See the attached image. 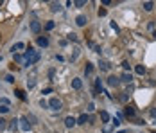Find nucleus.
Wrapping results in <instances>:
<instances>
[{"label":"nucleus","mask_w":156,"mask_h":133,"mask_svg":"<svg viewBox=\"0 0 156 133\" xmlns=\"http://www.w3.org/2000/svg\"><path fill=\"white\" fill-rule=\"evenodd\" d=\"M49 108H52V110H61V101H59L58 97H52L50 101H49Z\"/></svg>","instance_id":"nucleus-1"},{"label":"nucleus","mask_w":156,"mask_h":133,"mask_svg":"<svg viewBox=\"0 0 156 133\" xmlns=\"http://www.w3.org/2000/svg\"><path fill=\"white\" fill-rule=\"evenodd\" d=\"M18 122H20L22 131H29V130H31V124H29V119H27V117H23V119H20Z\"/></svg>","instance_id":"nucleus-2"},{"label":"nucleus","mask_w":156,"mask_h":133,"mask_svg":"<svg viewBox=\"0 0 156 133\" xmlns=\"http://www.w3.org/2000/svg\"><path fill=\"white\" fill-rule=\"evenodd\" d=\"M31 31L34 32V34H38V32L41 31V23H40V22H31Z\"/></svg>","instance_id":"nucleus-3"},{"label":"nucleus","mask_w":156,"mask_h":133,"mask_svg":"<svg viewBox=\"0 0 156 133\" xmlns=\"http://www.w3.org/2000/svg\"><path fill=\"white\" fill-rule=\"evenodd\" d=\"M118 83H120V77H117V76H110L108 77V85L110 86H117Z\"/></svg>","instance_id":"nucleus-4"},{"label":"nucleus","mask_w":156,"mask_h":133,"mask_svg":"<svg viewBox=\"0 0 156 133\" xmlns=\"http://www.w3.org/2000/svg\"><path fill=\"white\" fill-rule=\"evenodd\" d=\"M72 88H75V90H81V88H83V81H81L79 77L72 79Z\"/></svg>","instance_id":"nucleus-5"},{"label":"nucleus","mask_w":156,"mask_h":133,"mask_svg":"<svg viewBox=\"0 0 156 133\" xmlns=\"http://www.w3.org/2000/svg\"><path fill=\"white\" fill-rule=\"evenodd\" d=\"M120 81L131 83V81H133V76H131V72H124V74H122V77H120Z\"/></svg>","instance_id":"nucleus-6"},{"label":"nucleus","mask_w":156,"mask_h":133,"mask_svg":"<svg viewBox=\"0 0 156 133\" xmlns=\"http://www.w3.org/2000/svg\"><path fill=\"white\" fill-rule=\"evenodd\" d=\"M75 124H77V121H75L74 117H66V119H65V126H66V128H72Z\"/></svg>","instance_id":"nucleus-7"},{"label":"nucleus","mask_w":156,"mask_h":133,"mask_svg":"<svg viewBox=\"0 0 156 133\" xmlns=\"http://www.w3.org/2000/svg\"><path fill=\"white\" fill-rule=\"evenodd\" d=\"M63 7H61V4H59V2H52L50 4V11L52 13H58V11H61Z\"/></svg>","instance_id":"nucleus-8"},{"label":"nucleus","mask_w":156,"mask_h":133,"mask_svg":"<svg viewBox=\"0 0 156 133\" xmlns=\"http://www.w3.org/2000/svg\"><path fill=\"white\" fill-rule=\"evenodd\" d=\"M86 16H83V14H79V16H77V18H75V23H77V25H81V27H83V25H86Z\"/></svg>","instance_id":"nucleus-9"},{"label":"nucleus","mask_w":156,"mask_h":133,"mask_svg":"<svg viewBox=\"0 0 156 133\" xmlns=\"http://www.w3.org/2000/svg\"><path fill=\"white\" fill-rule=\"evenodd\" d=\"M90 121V117L86 115V113H83V115H79V119H77V124H86Z\"/></svg>","instance_id":"nucleus-10"},{"label":"nucleus","mask_w":156,"mask_h":133,"mask_svg":"<svg viewBox=\"0 0 156 133\" xmlns=\"http://www.w3.org/2000/svg\"><path fill=\"white\" fill-rule=\"evenodd\" d=\"M135 72H136V74H140V76H144V74H145V67L136 65V67H135Z\"/></svg>","instance_id":"nucleus-11"},{"label":"nucleus","mask_w":156,"mask_h":133,"mask_svg":"<svg viewBox=\"0 0 156 133\" xmlns=\"http://www.w3.org/2000/svg\"><path fill=\"white\" fill-rule=\"evenodd\" d=\"M38 45H40V47H47V45H49V40H47L45 36H43V38H38Z\"/></svg>","instance_id":"nucleus-12"},{"label":"nucleus","mask_w":156,"mask_h":133,"mask_svg":"<svg viewBox=\"0 0 156 133\" xmlns=\"http://www.w3.org/2000/svg\"><path fill=\"white\" fill-rule=\"evenodd\" d=\"M22 49H25V43H22V41H18V43L13 45V51H22Z\"/></svg>","instance_id":"nucleus-13"},{"label":"nucleus","mask_w":156,"mask_h":133,"mask_svg":"<svg viewBox=\"0 0 156 133\" xmlns=\"http://www.w3.org/2000/svg\"><path fill=\"white\" fill-rule=\"evenodd\" d=\"M101 119H102L104 122H110L111 117H110V113H108V112H101Z\"/></svg>","instance_id":"nucleus-14"},{"label":"nucleus","mask_w":156,"mask_h":133,"mask_svg":"<svg viewBox=\"0 0 156 133\" xmlns=\"http://www.w3.org/2000/svg\"><path fill=\"white\" fill-rule=\"evenodd\" d=\"M124 113H126V117H133V115H135V110L127 106V108H126V110H124Z\"/></svg>","instance_id":"nucleus-15"},{"label":"nucleus","mask_w":156,"mask_h":133,"mask_svg":"<svg viewBox=\"0 0 156 133\" xmlns=\"http://www.w3.org/2000/svg\"><path fill=\"white\" fill-rule=\"evenodd\" d=\"M102 90V83H101V79H97V83H95V93L101 92Z\"/></svg>","instance_id":"nucleus-16"},{"label":"nucleus","mask_w":156,"mask_h":133,"mask_svg":"<svg viewBox=\"0 0 156 133\" xmlns=\"http://www.w3.org/2000/svg\"><path fill=\"white\" fill-rule=\"evenodd\" d=\"M11 130H13V131H14V130H16V128H18V119H13V121H11Z\"/></svg>","instance_id":"nucleus-17"},{"label":"nucleus","mask_w":156,"mask_h":133,"mask_svg":"<svg viewBox=\"0 0 156 133\" xmlns=\"http://www.w3.org/2000/svg\"><path fill=\"white\" fill-rule=\"evenodd\" d=\"M111 130H113V124H108L102 128V133H111Z\"/></svg>","instance_id":"nucleus-18"},{"label":"nucleus","mask_w":156,"mask_h":133,"mask_svg":"<svg viewBox=\"0 0 156 133\" xmlns=\"http://www.w3.org/2000/svg\"><path fill=\"white\" fill-rule=\"evenodd\" d=\"M9 112V106L7 104H0V113H7Z\"/></svg>","instance_id":"nucleus-19"},{"label":"nucleus","mask_w":156,"mask_h":133,"mask_svg":"<svg viewBox=\"0 0 156 133\" xmlns=\"http://www.w3.org/2000/svg\"><path fill=\"white\" fill-rule=\"evenodd\" d=\"M6 126H7V121L0 117V131H2V130H6Z\"/></svg>","instance_id":"nucleus-20"},{"label":"nucleus","mask_w":156,"mask_h":133,"mask_svg":"<svg viewBox=\"0 0 156 133\" xmlns=\"http://www.w3.org/2000/svg\"><path fill=\"white\" fill-rule=\"evenodd\" d=\"M144 9L151 11V9H153V2H144Z\"/></svg>","instance_id":"nucleus-21"},{"label":"nucleus","mask_w":156,"mask_h":133,"mask_svg":"<svg viewBox=\"0 0 156 133\" xmlns=\"http://www.w3.org/2000/svg\"><path fill=\"white\" fill-rule=\"evenodd\" d=\"M14 61L16 63H25L23 61V56H20V54H14Z\"/></svg>","instance_id":"nucleus-22"},{"label":"nucleus","mask_w":156,"mask_h":133,"mask_svg":"<svg viewBox=\"0 0 156 133\" xmlns=\"http://www.w3.org/2000/svg\"><path fill=\"white\" fill-rule=\"evenodd\" d=\"M101 70H110V65L106 61H101Z\"/></svg>","instance_id":"nucleus-23"},{"label":"nucleus","mask_w":156,"mask_h":133,"mask_svg":"<svg viewBox=\"0 0 156 133\" xmlns=\"http://www.w3.org/2000/svg\"><path fill=\"white\" fill-rule=\"evenodd\" d=\"M92 70H93V65H92V63H88V65H86V74H92Z\"/></svg>","instance_id":"nucleus-24"},{"label":"nucleus","mask_w":156,"mask_h":133,"mask_svg":"<svg viewBox=\"0 0 156 133\" xmlns=\"http://www.w3.org/2000/svg\"><path fill=\"white\" fill-rule=\"evenodd\" d=\"M45 29H47V31H52V29H54V22H47Z\"/></svg>","instance_id":"nucleus-25"},{"label":"nucleus","mask_w":156,"mask_h":133,"mask_svg":"<svg viewBox=\"0 0 156 133\" xmlns=\"http://www.w3.org/2000/svg\"><path fill=\"white\" fill-rule=\"evenodd\" d=\"M16 95H18V97H20L22 101H25V93L22 92V90H16Z\"/></svg>","instance_id":"nucleus-26"},{"label":"nucleus","mask_w":156,"mask_h":133,"mask_svg":"<svg viewBox=\"0 0 156 133\" xmlns=\"http://www.w3.org/2000/svg\"><path fill=\"white\" fill-rule=\"evenodd\" d=\"M111 124H113V128H118V126H120V121H118V119L115 117V119H113V122H111Z\"/></svg>","instance_id":"nucleus-27"},{"label":"nucleus","mask_w":156,"mask_h":133,"mask_svg":"<svg viewBox=\"0 0 156 133\" xmlns=\"http://www.w3.org/2000/svg\"><path fill=\"white\" fill-rule=\"evenodd\" d=\"M6 81H7V83H14V76H11V74H9V76L6 77Z\"/></svg>","instance_id":"nucleus-28"},{"label":"nucleus","mask_w":156,"mask_h":133,"mask_svg":"<svg viewBox=\"0 0 156 133\" xmlns=\"http://www.w3.org/2000/svg\"><path fill=\"white\" fill-rule=\"evenodd\" d=\"M40 106H41V108H47V106H49V102L45 101V99H41V101H40Z\"/></svg>","instance_id":"nucleus-29"},{"label":"nucleus","mask_w":156,"mask_h":133,"mask_svg":"<svg viewBox=\"0 0 156 133\" xmlns=\"http://www.w3.org/2000/svg\"><path fill=\"white\" fill-rule=\"evenodd\" d=\"M84 4H86V2H84V0H77V2H75V6H77V7H83Z\"/></svg>","instance_id":"nucleus-30"},{"label":"nucleus","mask_w":156,"mask_h":133,"mask_svg":"<svg viewBox=\"0 0 156 133\" xmlns=\"http://www.w3.org/2000/svg\"><path fill=\"white\" fill-rule=\"evenodd\" d=\"M110 25H111V29H115V32H118V25H117V23H115V22H111V23H110Z\"/></svg>","instance_id":"nucleus-31"},{"label":"nucleus","mask_w":156,"mask_h":133,"mask_svg":"<svg viewBox=\"0 0 156 133\" xmlns=\"http://www.w3.org/2000/svg\"><path fill=\"white\" fill-rule=\"evenodd\" d=\"M95 110V104L93 102H90V104H88V112H93Z\"/></svg>","instance_id":"nucleus-32"},{"label":"nucleus","mask_w":156,"mask_h":133,"mask_svg":"<svg viewBox=\"0 0 156 133\" xmlns=\"http://www.w3.org/2000/svg\"><path fill=\"white\" fill-rule=\"evenodd\" d=\"M122 67H124L126 70H129V68H131V65H129V63H127V61H124V63H122Z\"/></svg>","instance_id":"nucleus-33"},{"label":"nucleus","mask_w":156,"mask_h":133,"mask_svg":"<svg viewBox=\"0 0 156 133\" xmlns=\"http://www.w3.org/2000/svg\"><path fill=\"white\" fill-rule=\"evenodd\" d=\"M68 40H72V41H75V40H77V36H75V34H74V32H72V34H68Z\"/></svg>","instance_id":"nucleus-34"},{"label":"nucleus","mask_w":156,"mask_h":133,"mask_svg":"<svg viewBox=\"0 0 156 133\" xmlns=\"http://www.w3.org/2000/svg\"><path fill=\"white\" fill-rule=\"evenodd\" d=\"M99 16H106V9H99Z\"/></svg>","instance_id":"nucleus-35"},{"label":"nucleus","mask_w":156,"mask_h":133,"mask_svg":"<svg viewBox=\"0 0 156 133\" xmlns=\"http://www.w3.org/2000/svg\"><path fill=\"white\" fill-rule=\"evenodd\" d=\"M27 119H31V122H32V124L36 122V117H34V115H29V117H27Z\"/></svg>","instance_id":"nucleus-36"},{"label":"nucleus","mask_w":156,"mask_h":133,"mask_svg":"<svg viewBox=\"0 0 156 133\" xmlns=\"http://www.w3.org/2000/svg\"><path fill=\"white\" fill-rule=\"evenodd\" d=\"M151 115H153V117H156V110H154V108L151 110Z\"/></svg>","instance_id":"nucleus-37"},{"label":"nucleus","mask_w":156,"mask_h":133,"mask_svg":"<svg viewBox=\"0 0 156 133\" xmlns=\"http://www.w3.org/2000/svg\"><path fill=\"white\" fill-rule=\"evenodd\" d=\"M118 133H127V130H120V131H118Z\"/></svg>","instance_id":"nucleus-38"}]
</instances>
